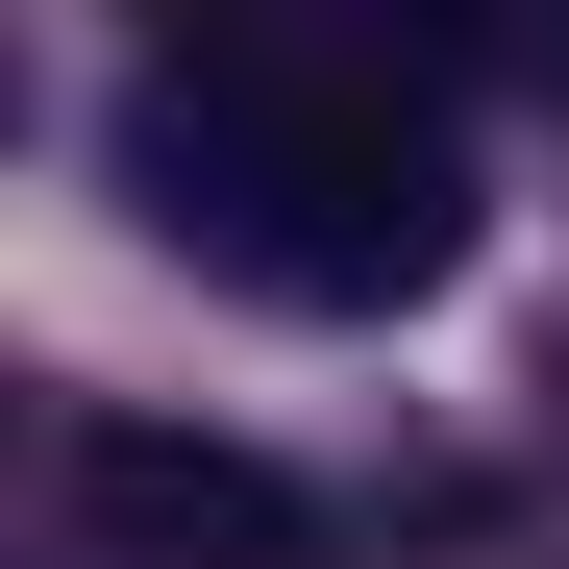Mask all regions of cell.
<instances>
[{"mask_svg":"<svg viewBox=\"0 0 569 569\" xmlns=\"http://www.w3.org/2000/svg\"><path fill=\"white\" fill-rule=\"evenodd\" d=\"M124 173H149V223L199 272H248L298 322L446 298V248H470V149L397 74H322V50H149L124 74Z\"/></svg>","mask_w":569,"mask_h":569,"instance_id":"1","label":"cell"},{"mask_svg":"<svg viewBox=\"0 0 569 569\" xmlns=\"http://www.w3.org/2000/svg\"><path fill=\"white\" fill-rule=\"evenodd\" d=\"M74 545L100 569H298V470L199 421H74Z\"/></svg>","mask_w":569,"mask_h":569,"instance_id":"2","label":"cell"}]
</instances>
